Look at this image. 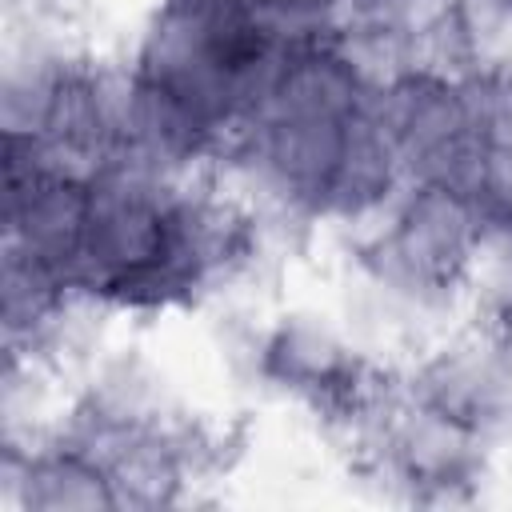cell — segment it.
I'll list each match as a JSON object with an SVG mask.
<instances>
[{"instance_id":"7a4b0ae2","label":"cell","mask_w":512,"mask_h":512,"mask_svg":"<svg viewBox=\"0 0 512 512\" xmlns=\"http://www.w3.org/2000/svg\"><path fill=\"white\" fill-rule=\"evenodd\" d=\"M400 388L472 428L496 456L512 448V340L504 332L460 320L400 364Z\"/></svg>"},{"instance_id":"5b68a950","label":"cell","mask_w":512,"mask_h":512,"mask_svg":"<svg viewBox=\"0 0 512 512\" xmlns=\"http://www.w3.org/2000/svg\"><path fill=\"white\" fill-rule=\"evenodd\" d=\"M404 188H408V168L396 144L376 128L372 116H356L348 124L336 176L320 204L324 236H336L340 244L372 236L388 220Z\"/></svg>"},{"instance_id":"4fadbf2b","label":"cell","mask_w":512,"mask_h":512,"mask_svg":"<svg viewBox=\"0 0 512 512\" xmlns=\"http://www.w3.org/2000/svg\"><path fill=\"white\" fill-rule=\"evenodd\" d=\"M180 4H192V8H224V4H236V0H180Z\"/></svg>"},{"instance_id":"8992f818","label":"cell","mask_w":512,"mask_h":512,"mask_svg":"<svg viewBox=\"0 0 512 512\" xmlns=\"http://www.w3.org/2000/svg\"><path fill=\"white\" fill-rule=\"evenodd\" d=\"M0 240L24 248L28 256L52 264L68 280H76L84 232H88V204H92V176L80 172H44L28 184L0 188Z\"/></svg>"},{"instance_id":"52a82bcc","label":"cell","mask_w":512,"mask_h":512,"mask_svg":"<svg viewBox=\"0 0 512 512\" xmlns=\"http://www.w3.org/2000/svg\"><path fill=\"white\" fill-rule=\"evenodd\" d=\"M372 84L336 44V32L304 40L280 64L264 112L312 116V120H356L368 112Z\"/></svg>"},{"instance_id":"6da1fadb","label":"cell","mask_w":512,"mask_h":512,"mask_svg":"<svg viewBox=\"0 0 512 512\" xmlns=\"http://www.w3.org/2000/svg\"><path fill=\"white\" fill-rule=\"evenodd\" d=\"M484 212L476 196L436 184V180H408L388 220L352 244H340V256L408 284L428 296L460 300L464 304V272L480 244Z\"/></svg>"},{"instance_id":"8fae6325","label":"cell","mask_w":512,"mask_h":512,"mask_svg":"<svg viewBox=\"0 0 512 512\" xmlns=\"http://www.w3.org/2000/svg\"><path fill=\"white\" fill-rule=\"evenodd\" d=\"M476 204L484 212V224L512 228V148H488L476 184Z\"/></svg>"},{"instance_id":"3957f363","label":"cell","mask_w":512,"mask_h":512,"mask_svg":"<svg viewBox=\"0 0 512 512\" xmlns=\"http://www.w3.org/2000/svg\"><path fill=\"white\" fill-rule=\"evenodd\" d=\"M0 508L4 512H112L120 488L112 464L60 428L36 440L0 436Z\"/></svg>"},{"instance_id":"5bb4252c","label":"cell","mask_w":512,"mask_h":512,"mask_svg":"<svg viewBox=\"0 0 512 512\" xmlns=\"http://www.w3.org/2000/svg\"><path fill=\"white\" fill-rule=\"evenodd\" d=\"M508 340H512V336H508Z\"/></svg>"},{"instance_id":"9c48e42d","label":"cell","mask_w":512,"mask_h":512,"mask_svg":"<svg viewBox=\"0 0 512 512\" xmlns=\"http://www.w3.org/2000/svg\"><path fill=\"white\" fill-rule=\"evenodd\" d=\"M460 288L464 320L512 336V228L484 224Z\"/></svg>"},{"instance_id":"30bf717a","label":"cell","mask_w":512,"mask_h":512,"mask_svg":"<svg viewBox=\"0 0 512 512\" xmlns=\"http://www.w3.org/2000/svg\"><path fill=\"white\" fill-rule=\"evenodd\" d=\"M468 132L484 148H512V60H492L460 76Z\"/></svg>"},{"instance_id":"277c9868","label":"cell","mask_w":512,"mask_h":512,"mask_svg":"<svg viewBox=\"0 0 512 512\" xmlns=\"http://www.w3.org/2000/svg\"><path fill=\"white\" fill-rule=\"evenodd\" d=\"M364 116H372L376 128L396 144L408 168V180H416L452 144L472 136L460 80L428 64H408L384 84H376Z\"/></svg>"},{"instance_id":"ba28073f","label":"cell","mask_w":512,"mask_h":512,"mask_svg":"<svg viewBox=\"0 0 512 512\" xmlns=\"http://www.w3.org/2000/svg\"><path fill=\"white\" fill-rule=\"evenodd\" d=\"M72 292V280L52 264L0 240V328L4 344H24L48 320V312Z\"/></svg>"},{"instance_id":"7c38bea8","label":"cell","mask_w":512,"mask_h":512,"mask_svg":"<svg viewBox=\"0 0 512 512\" xmlns=\"http://www.w3.org/2000/svg\"><path fill=\"white\" fill-rule=\"evenodd\" d=\"M396 0H344L348 12H388Z\"/></svg>"}]
</instances>
